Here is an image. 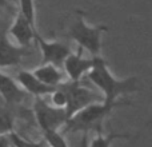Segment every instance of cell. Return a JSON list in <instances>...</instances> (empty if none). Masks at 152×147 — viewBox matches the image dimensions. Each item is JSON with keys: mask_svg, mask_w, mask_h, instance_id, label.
Instances as JSON below:
<instances>
[{"mask_svg": "<svg viewBox=\"0 0 152 147\" xmlns=\"http://www.w3.org/2000/svg\"><path fill=\"white\" fill-rule=\"evenodd\" d=\"M95 63V56L86 58L83 56V50L77 48V52H71L63 63L64 74L69 78L71 82H80Z\"/></svg>", "mask_w": 152, "mask_h": 147, "instance_id": "52a82bcc", "label": "cell"}, {"mask_svg": "<svg viewBox=\"0 0 152 147\" xmlns=\"http://www.w3.org/2000/svg\"><path fill=\"white\" fill-rule=\"evenodd\" d=\"M8 137H10L11 143H12L13 147H42V145H39V143H36V142H31V140L20 137L19 134H16V132H13V131H11L10 134H8Z\"/></svg>", "mask_w": 152, "mask_h": 147, "instance_id": "ac0fdd59", "label": "cell"}, {"mask_svg": "<svg viewBox=\"0 0 152 147\" xmlns=\"http://www.w3.org/2000/svg\"><path fill=\"white\" fill-rule=\"evenodd\" d=\"M35 76L42 83L47 84L50 87H59L64 83V72L60 70V67L53 64H42L37 68L32 71Z\"/></svg>", "mask_w": 152, "mask_h": 147, "instance_id": "7c38bea8", "label": "cell"}, {"mask_svg": "<svg viewBox=\"0 0 152 147\" xmlns=\"http://www.w3.org/2000/svg\"><path fill=\"white\" fill-rule=\"evenodd\" d=\"M86 76L99 91H102L103 100L105 102H115L120 99V96L139 91L137 79L135 76L126 79L115 78L102 55L95 56L94 66Z\"/></svg>", "mask_w": 152, "mask_h": 147, "instance_id": "6da1fadb", "label": "cell"}, {"mask_svg": "<svg viewBox=\"0 0 152 147\" xmlns=\"http://www.w3.org/2000/svg\"><path fill=\"white\" fill-rule=\"evenodd\" d=\"M26 48L12 43L8 35L0 34V70L20 64Z\"/></svg>", "mask_w": 152, "mask_h": 147, "instance_id": "9c48e42d", "label": "cell"}, {"mask_svg": "<svg viewBox=\"0 0 152 147\" xmlns=\"http://www.w3.org/2000/svg\"><path fill=\"white\" fill-rule=\"evenodd\" d=\"M123 138H128L127 134H115V132H110V134L104 135L102 131H97V135L92 139L89 147H111L113 140L116 139H123Z\"/></svg>", "mask_w": 152, "mask_h": 147, "instance_id": "4fadbf2b", "label": "cell"}, {"mask_svg": "<svg viewBox=\"0 0 152 147\" xmlns=\"http://www.w3.org/2000/svg\"><path fill=\"white\" fill-rule=\"evenodd\" d=\"M34 114L43 132L59 131L66 126L67 121H68L66 108L53 107L52 104H48L43 98H36L34 106Z\"/></svg>", "mask_w": 152, "mask_h": 147, "instance_id": "277c9868", "label": "cell"}, {"mask_svg": "<svg viewBox=\"0 0 152 147\" xmlns=\"http://www.w3.org/2000/svg\"><path fill=\"white\" fill-rule=\"evenodd\" d=\"M13 131V118L8 110L0 108V134H10Z\"/></svg>", "mask_w": 152, "mask_h": 147, "instance_id": "e0dca14e", "label": "cell"}, {"mask_svg": "<svg viewBox=\"0 0 152 147\" xmlns=\"http://www.w3.org/2000/svg\"><path fill=\"white\" fill-rule=\"evenodd\" d=\"M19 12L28 19L34 26H36V12H35V0H19Z\"/></svg>", "mask_w": 152, "mask_h": 147, "instance_id": "5bb4252c", "label": "cell"}, {"mask_svg": "<svg viewBox=\"0 0 152 147\" xmlns=\"http://www.w3.org/2000/svg\"><path fill=\"white\" fill-rule=\"evenodd\" d=\"M8 34L13 37L18 46L27 48L35 42V37L39 32L36 29V26H34L28 19H26L20 12H18L15 20L8 29Z\"/></svg>", "mask_w": 152, "mask_h": 147, "instance_id": "ba28073f", "label": "cell"}, {"mask_svg": "<svg viewBox=\"0 0 152 147\" xmlns=\"http://www.w3.org/2000/svg\"><path fill=\"white\" fill-rule=\"evenodd\" d=\"M37 46L40 48V54H42V64H53V66L61 67L66 60V58L72 52L71 48L66 46L64 43L60 42H48V40L43 39L39 34L35 37Z\"/></svg>", "mask_w": 152, "mask_h": 147, "instance_id": "8992f818", "label": "cell"}, {"mask_svg": "<svg viewBox=\"0 0 152 147\" xmlns=\"http://www.w3.org/2000/svg\"><path fill=\"white\" fill-rule=\"evenodd\" d=\"M0 95L8 103H18L26 98V91L19 86L18 82L5 75L0 70Z\"/></svg>", "mask_w": 152, "mask_h": 147, "instance_id": "8fae6325", "label": "cell"}, {"mask_svg": "<svg viewBox=\"0 0 152 147\" xmlns=\"http://www.w3.org/2000/svg\"><path fill=\"white\" fill-rule=\"evenodd\" d=\"M50 96H51V104H52L53 107H58V108H66L67 107L68 99H67V94L61 86L56 87V88L50 94Z\"/></svg>", "mask_w": 152, "mask_h": 147, "instance_id": "9a60e30c", "label": "cell"}, {"mask_svg": "<svg viewBox=\"0 0 152 147\" xmlns=\"http://www.w3.org/2000/svg\"><path fill=\"white\" fill-rule=\"evenodd\" d=\"M63 88L67 94V99H68L66 107L68 119L77 111H80L81 108H84L86 106L99 102V95L95 94L91 90H88L87 87L80 86V82H71L68 86H64Z\"/></svg>", "mask_w": 152, "mask_h": 147, "instance_id": "5b68a950", "label": "cell"}, {"mask_svg": "<svg viewBox=\"0 0 152 147\" xmlns=\"http://www.w3.org/2000/svg\"><path fill=\"white\" fill-rule=\"evenodd\" d=\"M44 139L50 147H68V143L66 142L63 134L60 131H45Z\"/></svg>", "mask_w": 152, "mask_h": 147, "instance_id": "2e32d148", "label": "cell"}, {"mask_svg": "<svg viewBox=\"0 0 152 147\" xmlns=\"http://www.w3.org/2000/svg\"><path fill=\"white\" fill-rule=\"evenodd\" d=\"M108 31L105 26H88L84 19L83 11H76L75 19L68 27V35L83 51L91 54V56L102 55L103 35Z\"/></svg>", "mask_w": 152, "mask_h": 147, "instance_id": "3957f363", "label": "cell"}, {"mask_svg": "<svg viewBox=\"0 0 152 147\" xmlns=\"http://www.w3.org/2000/svg\"><path fill=\"white\" fill-rule=\"evenodd\" d=\"M7 5V0H0V7H4Z\"/></svg>", "mask_w": 152, "mask_h": 147, "instance_id": "ffe728a7", "label": "cell"}, {"mask_svg": "<svg viewBox=\"0 0 152 147\" xmlns=\"http://www.w3.org/2000/svg\"><path fill=\"white\" fill-rule=\"evenodd\" d=\"M131 104V102L127 100H115V102H95L91 104L86 106L77 111L76 114L71 116L67 121L64 129L68 131H83L86 134L88 130H102L104 119L112 112L115 108L121 107V106Z\"/></svg>", "mask_w": 152, "mask_h": 147, "instance_id": "7a4b0ae2", "label": "cell"}, {"mask_svg": "<svg viewBox=\"0 0 152 147\" xmlns=\"http://www.w3.org/2000/svg\"><path fill=\"white\" fill-rule=\"evenodd\" d=\"M12 147H13V146H12Z\"/></svg>", "mask_w": 152, "mask_h": 147, "instance_id": "44dd1931", "label": "cell"}, {"mask_svg": "<svg viewBox=\"0 0 152 147\" xmlns=\"http://www.w3.org/2000/svg\"><path fill=\"white\" fill-rule=\"evenodd\" d=\"M0 147H12L8 134H0Z\"/></svg>", "mask_w": 152, "mask_h": 147, "instance_id": "d6986e66", "label": "cell"}, {"mask_svg": "<svg viewBox=\"0 0 152 147\" xmlns=\"http://www.w3.org/2000/svg\"><path fill=\"white\" fill-rule=\"evenodd\" d=\"M18 83L27 94L34 95L35 98H43L50 95L56 87H50L42 83L32 71H20L18 74Z\"/></svg>", "mask_w": 152, "mask_h": 147, "instance_id": "30bf717a", "label": "cell"}]
</instances>
